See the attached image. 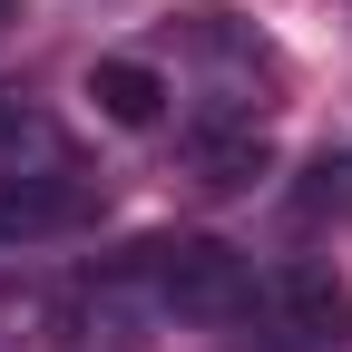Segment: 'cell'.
Returning a JSON list of instances; mask_svg holds the SVG:
<instances>
[{
  "label": "cell",
  "instance_id": "cell-4",
  "mask_svg": "<svg viewBox=\"0 0 352 352\" xmlns=\"http://www.w3.org/2000/svg\"><path fill=\"white\" fill-rule=\"evenodd\" d=\"M186 166H196V186H215V196H235V186H254V176H274V138H264V118L254 108H196L186 118Z\"/></svg>",
  "mask_w": 352,
  "mask_h": 352
},
{
  "label": "cell",
  "instance_id": "cell-3",
  "mask_svg": "<svg viewBox=\"0 0 352 352\" xmlns=\"http://www.w3.org/2000/svg\"><path fill=\"white\" fill-rule=\"evenodd\" d=\"M98 176L78 166H30V176H0V245H50V235H78L98 226Z\"/></svg>",
  "mask_w": 352,
  "mask_h": 352
},
{
  "label": "cell",
  "instance_id": "cell-1",
  "mask_svg": "<svg viewBox=\"0 0 352 352\" xmlns=\"http://www.w3.org/2000/svg\"><path fill=\"white\" fill-rule=\"evenodd\" d=\"M118 274L138 284V303H147L157 323L235 333V323H245V294H254V254L215 245V235H147Z\"/></svg>",
  "mask_w": 352,
  "mask_h": 352
},
{
  "label": "cell",
  "instance_id": "cell-8",
  "mask_svg": "<svg viewBox=\"0 0 352 352\" xmlns=\"http://www.w3.org/2000/svg\"><path fill=\"white\" fill-rule=\"evenodd\" d=\"M0 10H10V0H0Z\"/></svg>",
  "mask_w": 352,
  "mask_h": 352
},
{
  "label": "cell",
  "instance_id": "cell-7",
  "mask_svg": "<svg viewBox=\"0 0 352 352\" xmlns=\"http://www.w3.org/2000/svg\"><path fill=\"white\" fill-rule=\"evenodd\" d=\"M303 206H314V215H323V206H352V157H323L314 186H303Z\"/></svg>",
  "mask_w": 352,
  "mask_h": 352
},
{
  "label": "cell",
  "instance_id": "cell-6",
  "mask_svg": "<svg viewBox=\"0 0 352 352\" xmlns=\"http://www.w3.org/2000/svg\"><path fill=\"white\" fill-rule=\"evenodd\" d=\"M30 166H69V138H59V118L39 98L0 88V176H30Z\"/></svg>",
  "mask_w": 352,
  "mask_h": 352
},
{
  "label": "cell",
  "instance_id": "cell-2",
  "mask_svg": "<svg viewBox=\"0 0 352 352\" xmlns=\"http://www.w3.org/2000/svg\"><path fill=\"white\" fill-rule=\"evenodd\" d=\"M235 342H254V352H323V342H352V294L323 274V264H254V294H245Z\"/></svg>",
  "mask_w": 352,
  "mask_h": 352
},
{
  "label": "cell",
  "instance_id": "cell-5",
  "mask_svg": "<svg viewBox=\"0 0 352 352\" xmlns=\"http://www.w3.org/2000/svg\"><path fill=\"white\" fill-rule=\"evenodd\" d=\"M88 98H98V118H108V127H157L176 88H166L147 59H98V69H88Z\"/></svg>",
  "mask_w": 352,
  "mask_h": 352
}]
</instances>
